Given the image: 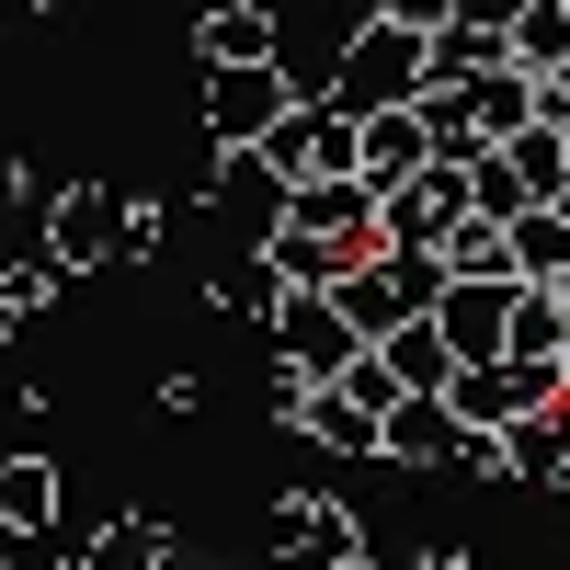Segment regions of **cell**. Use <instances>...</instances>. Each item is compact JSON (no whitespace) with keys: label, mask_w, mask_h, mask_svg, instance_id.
I'll use <instances>...</instances> for the list:
<instances>
[{"label":"cell","mask_w":570,"mask_h":570,"mask_svg":"<svg viewBox=\"0 0 570 570\" xmlns=\"http://www.w3.org/2000/svg\"><path fill=\"white\" fill-rule=\"evenodd\" d=\"M35 206V160H0V217H23Z\"/></svg>","instance_id":"cell-19"},{"label":"cell","mask_w":570,"mask_h":570,"mask_svg":"<svg viewBox=\"0 0 570 570\" xmlns=\"http://www.w3.org/2000/svg\"><path fill=\"white\" fill-rule=\"evenodd\" d=\"M422 80H434V35L400 23V12H365V23L343 35V58H331V104H354V115L422 104Z\"/></svg>","instance_id":"cell-1"},{"label":"cell","mask_w":570,"mask_h":570,"mask_svg":"<svg viewBox=\"0 0 570 570\" xmlns=\"http://www.w3.org/2000/svg\"><path fill=\"white\" fill-rule=\"evenodd\" d=\"M559 126H570V115H559Z\"/></svg>","instance_id":"cell-26"},{"label":"cell","mask_w":570,"mask_h":570,"mask_svg":"<svg viewBox=\"0 0 570 570\" xmlns=\"http://www.w3.org/2000/svg\"><path fill=\"white\" fill-rule=\"evenodd\" d=\"M0 343H12V308H0Z\"/></svg>","instance_id":"cell-22"},{"label":"cell","mask_w":570,"mask_h":570,"mask_svg":"<svg viewBox=\"0 0 570 570\" xmlns=\"http://www.w3.org/2000/svg\"><path fill=\"white\" fill-rule=\"evenodd\" d=\"M513 434V491H559V468H570V422L559 411H525V422H502Z\"/></svg>","instance_id":"cell-13"},{"label":"cell","mask_w":570,"mask_h":570,"mask_svg":"<svg viewBox=\"0 0 570 570\" xmlns=\"http://www.w3.org/2000/svg\"><path fill=\"white\" fill-rule=\"evenodd\" d=\"M80 559H171V525H149V513H115L104 537H80Z\"/></svg>","instance_id":"cell-16"},{"label":"cell","mask_w":570,"mask_h":570,"mask_svg":"<svg viewBox=\"0 0 570 570\" xmlns=\"http://www.w3.org/2000/svg\"><path fill=\"white\" fill-rule=\"evenodd\" d=\"M195 58H285V35H274V0H206V23H195Z\"/></svg>","instance_id":"cell-12"},{"label":"cell","mask_w":570,"mask_h":570,"mask_svg":"<svg viewBox=\"0 0 570 570\" xmlns=\"http://www.w3.org/2000/svg\"><path fill=\"white\" fill-rule=\"evenodd\" d=\"M149 400H160V422H195V411H206V376H195V365H160Z\"/></svg>","instance_id":"cell-17"},{"label":"cell","mask_w":570,"mask_h":570,"mask_svg":"<svg viewBox=\"0 0 570 570\" xmlns=\"http://www.w3.org/2000/svg\"><path fill=\"white\" fill-rule=\"evenodd\" d=\"M422 160H434V115H422V104H376V115H365V183H376V195H400Z\"/></svg>","instance_id":"cell-9"},{"label":"cell","mask_w":570,"mask_h":570,"mask_svg":"<svg viewBox=\"0 0 570 570\" xmlns=\"http://www.w3.org/2000/svg\"><path fill=\"white\" fill-rule=\"evenodd\" d=\"M263 548L274 559H376V537H365V513L354 502H331V491H285L274 513H263Z\"/></svg>","instance_id":"cell-6"},{"label":"cell","mask_w":570,"mask_h":570,"mask_svg":"<svg viewBox=\"0 0 570 570\" xmlns=\"http://www.w3.org/2000/svg\"><path fill=\"white\" fill-rule=\"evenodd\" d=\"M206 308H228V320H274V308H285V263H274V240H217V252H206Z\"/></svg>","instance_id":"cell-8"},{"label":"cell","mask_w":570,"mask_h":570,"mask_svg":"<svg viewBox=\"0 0 570 570\" xmlns=\"http://www.w3.org/2000/svg\"><path fill=\"white\" fill-rule=\"evenodd\" d=\"M126 206H137V195H115V183H58V195H46V252H58L69 274L137 263V240H126Z\"/></svg>","instance_id":"cell-3"},{"label":"cell","mask_w":570,"mask_h":570,"mask_svg":"<svg viewBox=\"0 0 570 570\" xmlns=\"http://www.w3.org/2000/svg\"><path fill=\"white\" fill-rule=\"evenodd\" d=\"M456 12H468V23H502V35H513V12H525V0H456Z\"/></svg>","instance_id":"cell-20"},{"label":"cell","mask_w":570,"mask_h":570,"mask_svg":"<svg viewBox=\"0 0 570 570\" xmlns=\"http://www.w3.org/2000/svg\"><path fill=\"white\" fill-rule=\"evenodd\" d=\"M263 343H274V354H297L308 376H343V365L365 354V331H354V308L331 297V285H285V308L263 320Z\"/></svg>","instance_id":"cell-5"},{"label":"cell","mask_w":570,"mask_h":570,"mask_svg":"<svg viewBox=\"0 0 570 570\" xmlns=\"http://www.w3.org/2000/svg\"><path fill=\"white\" fill-rule=\"evenodd\" d=\"M12 12H35V0H0V23H12Z\"/></svg>","instance_id":"cell-21"},{"label":"cell","mask_w":570,"mask_h":570,"mask_svg":"<svg viewBox=\"0 0 570 570\" xmlns=\"http://www.w3.org/2000/svg\"><path fill=\"white\" fill-rule=\"evenodd\" d=\"M35 12H46V0H35Z\"/></svg>","instance_id":"cell-24"},{"label":"cell","mask_w":570,"mask_h":570,"mask_svg":"<svg viewBox=\"0 0 570 570\" xmlns=\"http://www.w3.org/2000/svg\"><path fill=\"white\" fill-rule=\"evenodd\" d=\"M468 104H480V126H491V137H513L525 115H548V69L491 58V69H468Z\"/></svg>","instance_id":"cell-11"},{"label":"cell","mask_w":570,"mask_h":570,"mask_svg":"<svg viewBox=\"0 0 570 570\" xmlns=\"http://www.w3.org/2000/svg\"><path fill=\"white\" fill-rule=\"evenodd\" d=\"M285 104H297V69H285V58H195V126H206V149H263Z\"/></svg>","instance_id":"cell-2"},{"label":"cell","mask_w":570,"mask_h":570,"mask_svg":"<svg viewBox=\"0 0 570 570\" xmlns=\"http://www.w3.org/2000/svg\"><path fill=\"white\" fill-rule=\"evenodd\" d=\"M0 513H12V525H46V537H58L69 480H58V456H46V445H12V456H0Z\"/></svg>","instance_id":"cell-10"},{"label":"cell","mask_w":570,"mask_h":570,"mask_svg":"<svg viewBox=\"0 0 570 570\" xmlns=\"http://www.w3.org/2000/svg\"><path fill=\"white\" fill-rule=\"evenodd\" d=\"M559 285H570V274H559Z\"/></svg>","instance_id":"cell-25"},{"label":"cell","mask_w":570,"mask_h":570,"mask_svg":"<svg viewBox=\"0 0 570 570\" xmlns=\"http://www.w3.org/2000/svg\"><path fill=\"white\" fill-rule=\"evenodd\" d=\"M376 12H400V23H422V35H445V23H456V0H376Z\"/></svg>","instance_id":"cell-18"},{"label":"cell","mask_w":570,"mask_h":570,"mask_svg":"<svg viewBox=\"0 0 570 570\" xmlns=\"http://www.w3.org/2000/svg\"><path fill=\"white\" fill-rule=\"evenodd\" d=\"M285 195H297V183H285L263 149H206V228L217 240H274Z\"/></svg>","instance_id":"cell-4"},{"label":"cell","mask_w":570,"mask_h":570,"mask_svg":"<svg viewBox=\"0 0 570 570\" xmlns=\"http://www.w3.org/2000/svg\"><path fill=\"white\" fill-rule=\"evenodd\" d=\"M513 297H525V274H456L434 297V320H445L456 354H502L513 343Z\"/></svg>","instance_id":"cell-7"},{"label":"cell","mask_w":570,"mask_h":570,"mask_svg":"<svg viewBox=\"0 0 570 570\" xmlns=\"http://www.w3.org/2000/svg\"><path fill=\"white\" fill-rule=\"evenodd\" d=\"M559 502H570V468H559Z\"/></svg>","instance_id":"cell-23"},{"label":"cell","mask_w":570,"mask_h":570,"mask_svg":"<svg viewBox=\"0 0 570 570\" xmlns=\"http://www.w3.org/2000/svg\"><path fill=\"white\" fill-rule=\"evenodd\" d=\"M513 58H525V69L570 58V0H525V12H513Z\"/></svg>","instance_id":"cell-15"},{"label":"cell","mask_w":570,"mask_h":570,"mask_svg":"<svg viewBox=\"0 0 570 570\" xmlns=\"http://www.w3.org/2000/svg\"><path fill=\"white\" fill-rule=\"evenodd\" d=\"M69 285H80V274H69L58 252H35V263H0V308H12V331H23V320H46V308H58Z\"/></svg>","instance_id":"cell-14"}]
</instances>
